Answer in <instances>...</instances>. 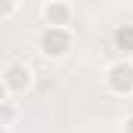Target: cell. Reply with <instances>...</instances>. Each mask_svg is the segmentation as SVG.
<instances>
[{
    "label": "cell",
    "mask_w": 133,
    "mask_h": 133,
    "mask_svg": "<svg viewBox=\"0 0 133 133\" xmlns=\"http://www.w3.org/2000/svg\"><path fill=\"white\" fill-rule=\"evenodd\" d=\"M71 46H74V37L68 28H43L37 37V50L46 59H62V56H68Z\"/></svg>",
    "instance_id": "1"
},
{
    "label": "cell",
    "mask_w": 133,
    "mask_h": 133,
    "mask_svg": "<svg viewBox=\"0 0 133 133\" xmlns=\"http://www.w3.org/2000/svg\"><path fill=\"white\" fill-rule=\"evenodd\" d=\"M105 87L115 96H133V62L118 59L115 65H108V71H105Z\"/></svg>",
    "instance_id": "2"
},
{
    "label": "cell",
    "mask_w": 133,
    "mask_h": 133,
    "mask_svg": "<svg viewBox=\"0 0 133 133\" xmlns=\"http://www.w3.org/2000/svg\"><path fill=\"white\" fill-rule=\"evenodd\" d=\"M31 81L34 74L25 62H6V68H3V90L6 93H25L31 87Z\"/></svg>",
    "instance_id": "3"
},
{
    "label": "cell",
    "mask_w": 133,
    "mask_h": 133,
    "mask_svg": "<svg viewBox=\"0 0 133 133\" xmlns=\"http://www.w3.org/2000/svg\"><path fill=\"white\" fill-rule=\"evenodd\" d=\"M71 16H74V9H71L68 3H59V0H53V3H46V6H43L46 28H68Z\"/></svg>",
    "instance_id": "4"
},
{
    "label": "cell",
    "mask_w": 133,
    "mask_h": 133,
    "mask_svg": "<svg viewBox=\"0 0 133 133\" xmlns=\"http://www.w3.org/2000/svg\"><path fill=\"white\" fill-rule=\"evenodd\" d=\"M111 43H115V50H121L124 56L133 53V25H118V28L111 31Z\"/></svg>",
    "instance_id": "5"
},
{
    "label": "cell",
    "mask_w": 133,
    "mask_h": 133,
    "mask_svg": "<svg viewBox=\"0 0 133 133\" xmlns=\"http://www.w3.org/2000/svg\"><path fill=\"white\" fill-rule=\"evenodd\" d=\"M0 111H3V127H9V130H12V121H16V108H12V102H9V99H3Z\"/></svg>",
    "instance_id": "6"
},
{
    "label": "cell",
    "mask_w": 133,
    "mask_h": 133,
    "mask_svg": "<svg viewBox=\"0 0 133 133\" xmlns=\"http://www.w3.org/2000/svg\"><path fill=\"white\" fill-rule=\"evenodd\" d=\"M124 133H133V115L127 118V121H124Z\"/></svg>",
    "instance_id": "7"
}]
</instances>
